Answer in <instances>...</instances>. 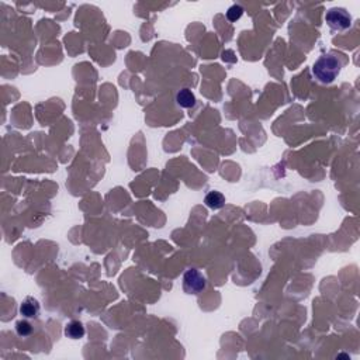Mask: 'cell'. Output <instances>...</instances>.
Here are the masks:
<instances>
[{
  "label": "cell",
  "mask_w": 360,
  "mask_h": 360,
  "mask_svg": "<svg viewBox=\"0 0 360 360\" xmlns=\"http://www.w3.org/2000/svg\"><path fill=\"white\" fill-rule=\"evenodd\" d=\"M16 331L20 336H28L33 332V327L27 321H18L16 324Z\"/></svg>",
  "instance_id": "cell-9"
},
{
  "label": "cell",
  "mask_w": 360,
  "mask_h": 360,
  "mask_svg": "<svg viewBox=\"0 0 360 360\" xmlns=\"http://www.w3.org/2000/svg\"><path fill=\"white\" fill-rule=\"evenodd\" d=\"M40 312V304L33 297H27L20 305V314L25 318H35Z\"/></svg>",
  "instance_id": "cell-4"
},
{
  "label": "cell",
  "mask_w": 360,
  "mask_h": 360,
  "mask_svg": "<svg viewBox=\"0 0 360 360\" xmlns=\"http://www.w3.org/2000/svg\"><path fill=\"white\" fill-rule=\"evenodd\" d=\"M86 331H84V327L82 322L79 321H71L65 327V335L71 339H80L83 338Z\"/></svg>",
  "instance_id": "cell-6"
},
{
  "label": "cell",
  "mask_w": 360,
  "mask_h": 360,
  "mask_svg": "<svg viewBox=\"0 0 360 360\" xmlns=\"http://www.w3.org/2000/svg\"><path fill=\"white\" fill-rule=\"evenodd\" d=\"M183 288L186 293L199 294L206 288V277L197 269H190L184 273Z\"/></svg>",
  "instance_id": "cell-3"
},
{
  "label": "cell",
  "mask_w": 360,
  "mask_h": 360,
  "mask_svg": "<svg viewBox=\"0 0 360 360\" xmlns=\"http://www.w3.org/2000/svg\"><path fill=\"white\" fill-rule=\"evenodd\" d=\"M325 21L328 25L335 31H345L352 25V17L351 14L341 7L329 8L325 14Z\"/></svg>",
  "instance_id": "cell-2"
},
{
  "label": "cell",
  "mask_w": 360,
  "mask_h": 360,
  "mask_svg": "<svg viewBox=\"0 0 360 360\" xmlns=\"http://www.w3.org/2000/svg\"><path fill=\"white\" fill-rule=\"evenodd\" d=\"M229 57H234V52H232V51H225V52L222 54V59H224V61H229V62H235V61H236V59L229 58Z\"/></svg>",
  "instance_id": "cell-10"
},
{
  "label": "cell",
  "mask_w": 360,
  "mask_h": 360,
  "mask_svg": "<svg viewBox=\"0 0 360 360\" xmlns=\"http://www.w3.org/2000/svg\"><path fill=\"white\" fill-rule=\"evenodd\" d=\"M177 104L183 109H192L196 104V96L190 89H182L176 94Z\"/></svg>",
  "instance_id": "cell-5"
},
{
  "label": "cell",
  "mask_w": 360,
  "mask_h": 360,
  "mask_svg": "<svg viewBox=\"0 0 360 360\" xmlns=\"http://www.w3.org/2000/svg\"><path fill=\"white\" fill-rule=\"evenodd\" d=\"M243 14V8L242 6H239V4H232L231 7L228 8V11H226V18L229 20V21H238Z\"/></svg>",
  "instance_id": "cell-8"
},
{
  "label": "cell",
  "mask_w": 360,
  "mask_h": 360,
  "mask_svg": "<svg viewBox=\"0 0 360 360\" xmlns=\"http://www.w3.org/2000/svg\"><path fill=\"white\" fill-rule=\"evenodd\" d=\"M341 62L332 55H322L317 59L312 67V75L318 79L321 83L328 84L335 80L341 72Z\"/></svg>",
  "instance_id": "cell-1"
},
{
  "label": "cell",
  "mask_w": 360,
  "mask_h": 360,
  "mask_svg": "<svg viewBox=\"0 0 360 360\" xmlns=\"http://www.w3.org/2000/svg\"><path fill=\"white\" fill-rule=\"evenodd\" d=\"M204 203H206V206L210 207V209L213 210H218L221 209L224 204H225V197L221 194V193L218 192H210L207 196H206V199H204Z\"/></svg>",
  "instance_id": "cell-7"
}]
</instances>
